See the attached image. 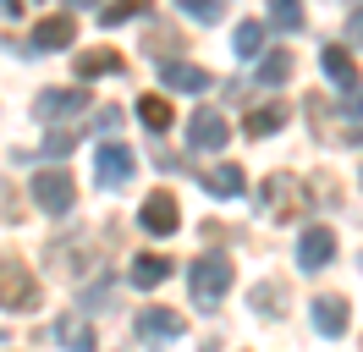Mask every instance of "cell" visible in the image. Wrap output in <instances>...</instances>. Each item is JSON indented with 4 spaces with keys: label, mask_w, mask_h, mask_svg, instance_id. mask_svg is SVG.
Wrapping results in <instances>:
<instances>
[{
    "label": "cell",
    "mask_w": 363,
    "mask_h": 352,
    "mask_svg": "<svg viewBox=\"0 0 363 352\" xmlns=\"http://www.w3.org/2000/svg\"><path fill=\"white\" fill-rule=\"evenodd\" d=\"M138 226H143L149 237H171V231L182 226V209H177V198L165 193V187H160V193H149V198H143V209H138Z\"/></svg>",
    "instance_id": "cell-7"
},
{
    "label": "cell",
    "mask_w": 363,
    "mask_h": 352,
    "mask_svg": "<svg viewBox=\"0 0 363 352\" xmlns=\"http://www.w3.org/2000/svg\"><path fill=\"white\" fill-rule=\"evenodd\" d=\"M347 33H352V44L363 50V11H352V22H347Z\"/></svg>",
    "instance_id": "cell-29"
},
{
    "label": "cell",
    "mask_w": 363,
    "mask_h": 352,
    "mask_svg": "<svg viewBox=\"0 0 363 352\" xmlns=\"http://www.w3.org/2000/svg\"><path fill=\"white\" fill-rule=\"evenodd\" d=\"M226 138H231L226 110H215V105H199V110H193V121H187V143H193V149L215 154V149H226Z\"/></svg>",
    "instance_id": "cell-5"
},
{
    "label": "cell",
    "mask_w": 363,
    "mask_h": 352,
    "mask_svg": "<svg viewBox=\"0 0 363 352\" xmlns=\"http://www.w3.org/2000/svg\"><path fill=\"white\" fill-rule=\"evenodd\" d=\"M94 6H99V0H72V11H94Z\"/></svg>",
    "instance_id": "cell-30"
},
{
    "label": "cell",
    "mask_w": 363,
    "mask_h": 352,
    "mask_svg": "<svg viewBox=\"0 0 363 352\" xmlns=\"http://www.w3.org/2000/svg\"><path fill=\"white\" fill-rule=\"evenodd\" d=\"M358 347H363V336H358Z\"/></svg>",
    "instance_id": "cell-32"
},
{
    "label": "cell",
    "mask_w": 363,
    "mask_h": 352,
    "mask_svg": "<svg viewBox=\"0 0 363 352\" xmlns=\"http://www.w3.org/2000/svg\"><path fill=\"white\" fill-rule=\"evenodd\" d=\"M143 11H149V0H116V6H105V11H99V22H105V28H116V22L143 17Z\"/></svg>",
    "instance_id": "cell-26"
},
{
    "label": "cell",
    "mask_w": 363,
    "mask_h": 352,
    "mask_svg": "<svg viewBox=\"0 0 363 352\" xmlns=\"http://www.w3.org/2000/svg\"><path fill=\"white\" fill-rule=\"evenodd\" d=\"M133 171H138V154L127 149V143H99V154H94V176H99L105 187H121Z\"/></svg>",
    "instance_id": "cell-8"
},
{
    "label": "cell",
    "mask_w": 363,
    "mask_h": 352,
    "mask_svg": "<svg viewBox=\"0 0 363 352\" xmlns=\"http://www.w3.org/2000/svg\"><path fill=\"white\" fill-rule=\"evenodd\" d=\"M171 275H177V264L165 259V253H138L133 259V286H143V292H149V286H165Z\"/></svg>",
    "instance_id": "cell-16"
},
{
    "label": "cell",
    "mask_w": 363,
    "mask_h": 352,
    "mask_svg": "<svg viewBox=\"0 0 363 352\" xmlns=\"http://www.w3.org/2000/svg\"><path fill=\"white\" fill-rule=\"evenodd\" d=\"M330 259H336V231H330V226H308V231L297 237V264H303V270H325Z\"/></svg>",
    "instance_id": "cell-10"
},
{
    "label": "cell",
    "mask_w": 363,
    "mask_h": 352,
    "mask_svg": "<svg viewBox=\"0 0 363 352\" xmlns=\"http://www.w3.org/2000/svg\"><path fill=\"white\" fill-rule=\"evenodd\" d=\"M231 281H237V270H231L226 253H204V259L187 264V292H193V303H199V308H215L231 292Z\"/></svg>",
    "instance_id": "cell-1"
},
{
    "label": "cell",
    "mask_w": 363,
    "mask_h": 352,
    "mask_svg": "<svg viewBox=\"0 0 363 352\" xmlns=\"http://www.w3.org/2000/svg\"><path fill=\"white\" fill-rule=\"evenodd\" d=\"M72 39H77V22H72L67 11H61V17H45L39 28H33V39H28V50H45V55H50V50H67Z\"/></svg>",
    "instance_id": "cell-14"
},
{
    "label": "cell",
    "mask_w": 363,
    "mask_h": 352,
    "mask_svg": "<svg viewBox=\"0 0 363 352\" xmlns=\"http://www.w3.org/2000/svg\"><path fill=\"white\" fill-rule=\"evenodd\" d=\"M264 28L297 33V28H303V0H270V22H264Z\"/></svg>",
    "instance_id": "cell-22"
},
{
    "label": "cell",
    "mask_w": 363,
    "mask_h": 352,
    "mask_svg": "<svg viewBox=\"0 0 363 352\" xmlns=\"http://www.w3.org/2000/svg\"><path fill=\"white\" fill-rule=\"evenodd\" d=\"M286 77H292V55H286V50H275V55H264V61H259V83H264V88L286 83Z\"/></svg>",
    "instance_id": "cell-24"
},
{
    "label": "cell",
    "mask_w": 363,
    "mask_h": 352,
    "mask_svg": "<svg viewBox=\"0 0 363 352\" xmlns=\"http://www.w3.org/2000/svg\"><path fill=\"white\" fill-rule=\"evenodd\" d=\"M358 264H363V253H358Z\"/></svg>",
    "instance_id": "cell-33"
},
{
    "label": "cell",
    "mask_w": 363,
    "mask_h": 352,
    "mask_svg": "<svg viewBox=\"0 0 363 352\" xmlns=\"http://www.w3.org/2000/svg\"><path fill=\"white\" fill-rule=\"evenodd\" d=\"M347 325H352V314H347V297H314V330L325 336V341H336V336H347Z\"/></svg>",
    "instance_id": "cell-11"
},
{
    "label": "cell",
    "mask_w": 363,
    "mask_h": 352,
    "mask_svg": "<svg viewBox=\"0 0 363 352\" xmlns=\"http://www.w3.org/2000/svg\"><path fill=\"white\" fill-rule=\"evenodd\" d=\"M264 209H270L275 220H297L303 209H308V193L297 187V176H292V171L264 176Z\"/></svg>",
    "instance_id": "cell-4"
},
{
    "label": "cell",
    "mask_w": 363,
    "mask_h": 352,
    "mask_svg": "<svg viewBox=\"0 0 363 352\" xmlns=\"http://www.w3.org/2000/svg\"><path fill=\"white\" fill-rule=\"evenodd\" d=\"M33 204H39L45 215H72V204H77L72 176L61 171V165H45V171L33 176Z\"/></svg>",
    "instance_id": "cell-3"
},
{
    "label": "cell",
    "mask_w": 363,
    "mask_h": 352,
    "mask_svg": "<svg viewBox=\"0 0 363 352\" xmlns=\"http://www.w3.org/2000/svg\"><path fill=\"white\" fill-rule=\"evenodd\" d=\"M72 149H77V132H55V138H45V154H50V160H67Z\"/></svg>",
    "instance_id": "cell-27"
},
{
    "label": "cell",
    "mask_w": 363,
    "mask_h": 352,
    "mask_svg": "<svg viewBox=\"0 0 363 352\" xmlns=\"http://www.w3.org/2000/svg\"><path fill=\"white\" fill-rule=\"evenodd\" d=\"M138 121L149 132H171V105H165L160 94H143V99H138Z\"/></svg>",
    "instance_id": "cell-21"
},
{
    "label": "cell",
    "mask_w": 363,
    "mask_h": 352,
    "mask_svg": "<svg viewBox=\"0 0 363 352\" xmlns=\"http://www.w3.org/2000/svg\"><path fill=\"white\" fill-rule=\"evenodd\" d=\"M121 55H116V50H83V55H77V77H105V72H121Z\"/></svg>",
    "instance_id": "cell-19"
},
{
    "label": "cell",
    "mask_w": 363,
    "mask_h": 352,
    "mask_svg": "<svg viewBox=\"0 0 363 352\" xmlns=\"http://www.w3.org/2000/svg\"><path fill=\"white\" fill-rule=\"evenodd\" d=\"M319 66H325V77H330V83H341V88H352V83H358V66H352V55H347L341 44H325Z\"/></svg>",
    "instance_id": "cell-18"
},
{
    "label": "cell",
    "mask_w": 363,
    "mask_h": 352,
    "mask_svg": "<svg viewBox=\"0 0 363 352\" xmlns=\"http://www.w3.org/2000/svg\"><path fill=\"white\" fill-rule=\"evenodd\" d=\"M204 352H220V341H204Z\"/></svg>",
    "instance_id": "cell-31"
},
{
    "label": "cell",
    "mask_w": 363,
    "mask_h": 352,
    "mask_svg": "<svg viewBox=\"0 0 363 352\" xmlns=\"http://www.w3.org/2000/svg\"><path fill=\"white\" fill-rule=\"evenodd\" d=\"M187 319H182V308H138V341H149V347H165V341H177Z\"/></svg>",
    "instance_id": "cell-6"
},
{
    "label": "cell",
    "mask_w": 363,
    "mask_h": 352,
    "mask_svg": "<svg viewBox=\"0 0 363 352\" xmlns=\"http://www.w3.org/2000/svg\"><path fill=\"white\" fill-rule=\"evenodd\" d=\"M199 182H204L209 198H242V193H248V176L237 171V165H209Z\"/></svg>",
    "instance_id": "cell-15"
},
{
    "label": "cell",
    "mask_w": 363,
    "mask_h": 352,
    "mask_svg": "<svg viewBox=\"0 0 363 352\" xmlns=\"http://www.w3.org/2000/svg\"><path fill=\"white\" fill-rule=\"evenodd\" d=\"M281 303H286V286H281V281L253 286V308H259V314H281Z\"/></svg>",
    "instance_id": "cell-25"
},
{
    "label": "cell",
    "mask_w": 363,
    "mask_h": 352,
    "mask_svg": "<svg viewBox=\"0 0 363 352\" xmlns=\"http://www.w3.org/2000/svg\"><path fill=\"white\" fill-rule=\"evenodd\" d=\"M50 336H55L67 352H94L99 347V336H94V325L83 319V314H61V319L50 325Z\"/></svg>",
    "instance_id": "cell-12"
},
{
    "label": "cell",
    "mask_w": 363,
    "mask_h": 352,
    "mask_svg": "<svg viewBox=\"0 0 363 352\" xmlns=\"http://www.w3.org/2000/svg\"><path fill=\"white\" fill-rule=\"evenodd\" d=\"M177 11L209 28V22H220V17H226V0H177Z\"/></svg>",
    "instance_id": "cell-23"
},
{
    "label": "cell",
    "mask_w": 363,
    "mask_h": 352,
    "mask_svg": "<svg viewBox=\"0 0 363 352\" xmlns=\"http://www.w3.org/2000/svg\"><path fill=\"white\" fill-rule=\"evenodd\" d=\"M242 127H248V138H275V132L286 127V105H281V99H270V105H253Z\"/></svg>",
    "instance_id": "cell-17"
},
{
    "label": "cell",
    "mask_w": 363,
    "mask_h": 352,
    "mask_svg": "<svg viewBox=\"0 0 363 352\" xmlns=\"http://www.w3.org/2000/svg\"><path fill=\"white\" fill-rule=\"evenodd\" d=\"M341 105L352 110V116H363V83H352V88H341Z\"/></svg>",
    "instance_id": "cell-28"
},
{
    "label": "cell",
    "mask_w": 363,
    "mask_h": 352,
    "mask_svg": "<svg viewBox=\"0 0 363 352\" xmlns=\"http://www.w3.org/2000/svg\"><path fill=\"white\" fill-rule=\"evenodd\" d=\"M160 77H165V88H182V94L215 88V77H209L204 66H193V61H160Z\"/></svg>",
    "instance_id": "cell-13"
},
{
    "label": "cell",
    "mask_w": 363,
    "mask_h": 352,
    "mask_svg": "<svg viewBox=\"0 0 363 352\" xmlns=\"http://www.w3.org/2000/svg\"><path fill=\"white\" fill-rule=\"evenodd\" d=\"M264 33H270L264 22H237V33H231V50H237L242 61H253V55L264 50Z\"/></svg>",
    "instance_id": "cell-20"
},
{
    "label": "cell",
    "mask_w": 363,
    "mask_h": 352,
    "mask_svg": "<svg viewBox=\"0 0 363 352\" xmlns=\"http://www.w3.org/2000/svg\"><path fill=\"white\" fill-rule=\"evenodd\" d=\"M77 110H89V88H45L33 99L39 121H61V116H77Z\"/></svg>",
    "instance_id": "cell-9"
},
{
    "label": "cell",
    "mask_w": 363,
    "mask_h": 352,
    "mask_svg": "<svg viewBox=\"0 0 363 352\" xmlns=\"http://www.w3.org/2000/svg\"><path fill=\"white\" fill-rule=\"evenodd\" d=\"M39 281H33V270L23 259H0V308H11V314H33L39 308Z\"/></svg>",
    "instance_id": "cell-2"
}]
</instances>
